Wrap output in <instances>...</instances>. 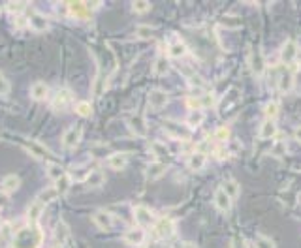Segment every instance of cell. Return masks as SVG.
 I'll use <instances>...</instances> for the list:
<instances>
[{"instance_id":"6da1fadb","label":"cell","mask_w":301,"mask_h":248,"mask_svg":"<svg viewBox=\"0 0 301 248\" xmlns=\"http://www.w3.org/2000/svg\"><path fill=\"white\" fill-rule=\"evenodd\" d=\"M43 242V231L38 226L17 229L12 241V248H40Z\"/></svg>"},{"instance_id":"7a4b0ae2","label":"cell","mask_w":301,"mask_h":248,"mask_svg":"<svg viewBox=\"0 0 301 248\" xmlns=\"http://www.w3.org/2000/svg\"><path fill=\"white\" fill-rule=\"evenodd\" d=\"M275 83H277V89L280 93H290L292 87H294V73L288 70V68H279L277 70V77H275Z\"/></svg>"},{"instance_id":"3957f363","label":"cell","mask_w":301,"mask_h":248,"mask_svg":"<svg viewBox=\"0 0 301 248\" xmlns=\"http://www.w3.org/2000/svg\"><path fill=\"white\" fill-rule=\"evenodd\" d=\"M153 231H155V235H157L158 239H170V237L173 235V231H175V224H173L172 218H166V216H162L160 220H157V222H155Z\"/></svg>"},{"instance_id":"277c9868","label":"cell","mask_w":301,"mask_h":248,"mask_svg":"<svg viewBox=\"0 0 301 248\" xmlns=\"http://www.w3.org/2000/svg\"><path fill=\"white\" fill-rule=\"evenodd\" d=\"M68 14L76 17V19H81V21H87L91 19L93 12L89 10L87 2H68Z\"/></svg>"},{"instance_id":"5b68a950","label":"cell","mask_w":301,"mask_h":248,"mask_svg":"<svg viewBox=\"0 0 301 248\" xmlns=\"http://www.w3.org/2000/svg\"><path fill=\"white\" fill-rule=\"evenodd\" d=\"M251 70L252 73L256 75V77H260V75H264L265 71V60H264V55H262V51L260 49H252L251 51Z\"/></svg>"},{"instance_id":"8992f818","label":"cell","mask_w":301,"mask_h":248,"mask_svg":"<svg viewBox=\"0 0 301 248\" xmlns=\"http://www.w3.org/2000/svg\"><path fill=\"white\" fill-rule=\"evenodd\" d=\"M93 222L100 227L102 231H111V227H113V216H111V213L102 211V209L93 214Z\"/></svg>"},{"instance_id":"52a82bcc","label":"cell","mask_w":301,"mask_h":248,"mask_svg":"<svg viewBox=\"0 0 301 248\" xmlns=\"http://www.w3.org/2000/svg\"><path fill=\"white\" fill-rule=\"evenodd\" d=\"M297 53H299V47H297V43L294 40H290L282 45V51H280V58H282V62L284 64H292L297 58Z\"/></svg>"},{"instance_id":"ba28073f","label":"cell","mask_w":301,"mask_h":248,"mask_svg":"<svg viewBox=\"0 0 301 248\" xmlns=\"http://www.w3.org/2000/svg\"><path fill=\"white\" fill-rule=\"evenodd\" d=\"M124 242L130 246H141L145 242V231L141 227H132L124 233Z\"/></svg>"},{"instance_id":"9c48e42d","label":"cell","mask_w":301,"mask_h":248,"mask_svg":"<svg viewBox=\"0 0 301 248\" xmlns=\"http://www.w3.org/2000/svg\"><path fill=\"white\" fill-rule=\"evenodd\" d=\"M79 137H81V128H68L62 135V147L64 149H76V145L79 143Z\"/></svg>"},{"instance_id":"30bf717a","label":"cell","mask_w":301,"mask_h":248,"mask_svg":"<svg viewBox=\"0 0 301 248\" xmlns=\"http://www.w3.org/2000/svg\"><path fill=\"white\" fill-rule=\"evenodd\" d=\"M134 218H136V222L141 227H147L155 222V216H153V213H150V209H147V207H143V205H139L134 209Z\"/></svg>"},{"instance_id":"8fae6325","label":"cell","mask_w":301,"mask_h":248,"mask_svg":"<svg viewBox=\"0 0 301 248\" xmlns=\"http://www.w3.org/2000/svg\"><path fill=\"white\" fill-rule=\"evenodd\" d=\"M215 207L220 213H228L230 207H232V199L222 188H216L215 190Z\"/></svg>"},{"instance_id":"7c38bea8","label":"cell","mask_w":301,"mask_h":248,"mask_svg":"<svg viewBox=\"0 0 301 248\" xmlns=\"http://www.w3.org/2000/svg\"><path fill=\"white\" fill-rule=\"evenodd\" d=\"M128 126L130 130L136 135H139V137H145V135H147V124H145L143 117H139V115H132V117H130Z\"/></svg>"},{"instance_id":"4fadbf2b","label":"cell","mask_w":301,"mask_h":248,"mask_svg":"<svg viewBox=\"0 0 301 248\" xmlns=\"http://www.w3.org/2000/svg\"><path fill=\"white\" fill-rule=\"evenodd\" d=\"M149 104L153 109H162V107L168 104V94L160 89H155L149 93Z\"/></svg>"},{"instance_id":"5bb4252c","label":"cell","mask_w":301,"mask_h":248,"mask_svg":"<svg viewBox=\"0 0 301 248\" xmlns=\"http://www.w3.org/2000/svg\"><path fill=\"white\" fill-rule=\"evenodd\" d=\"M29 27L32 30H36V32H45V30L49 29V23H47V19H45V15H42V14H30Z\"/></svg>"},{"instance_id":"9a60e30c","label":"cell","mask_w":301,"mask_h":248,"mask_svg":"<svg viewBox=\"0 0 301 248\" xmlns=\"http://www.w3.org/2000/svg\"><path fill=\"white\" fill-rule=\"evenodd\" d=\"M25 147H27V150H29V152L34 156V158H38V160H45V158H49V150L45 149L42 143L27 141V143H25Z\"/></svg>"},{"instance_id":"2e32d148","label":"cell","mask_w":301,"mask_h":248,"mask_svg":"<svg viewBox=\"0 0 301 248\" xmlns=\"http://www.w3.org/2000/svg\"><path fill=\"white\" fill-rule=\"evenodd\" d=\"M70 104H72V93H70L68 89L58 91L55 100H53V107H55V109H66Z\"/></svg>"},{"instance_id":"e0dca14e","label":"cell","mask_w":301,"mask_h":248,"mask_svg":"<svg viewBox=\"0 0 301 248\" xmlns=\"http://www.w3.org/2000/svg\"><path fill=\"white\" fill-rule=\"evenodd\" d=\"M43 209H45V205L43 203H40V201H34V203H30V207L27 209V218H29L30 226H36V222L40 220V216H42Z\"/></svg>"},{"instance_id":"ac0fdd59","label":"cell","mask_w":301,"mask_h":248,"mask_svg":"<svg viewBox=\"0 0 301 248\" xmlns=\"http://www.w3.org/2000/svg\"><path fill=\"white\" fill-rule=\"evenodd\" d=\"M126 163H128V156L124 154V152H115V154H111L108 158V166L115 171L124 170V168H126Z\"/></svg>"},{"instance_id":"d6986e66","label":"cell","mask_w":301,"mask_h":248,"mask_svg":"<svg viewBox=\"0 0 301 248\" xmlns=\"http://www.w3.org/2000/svg\"><path fill=\"white\" fill-rule=\"evenodd\" d=\"M85 183H87L89 188H100V186L106 183V177H104V173H102V171L94 170V171H89V173H87Z\"/></svg>"},{"instance_id":"ffe728a7","label":"cell","mask_w":301,"mask_h":248,"mask_svg":"<svg viewBox=\"0 0 301 248\" xmlns=\"http://www.w3.org/2000/svg\"><path fill=\"white\" fill-rule=\"evenodd\" d=\"M47 94H49V87L45 85L43 81H36L34 85L30 87V96L34 100H38V102L47 98Z\"/></svg>"},{"instance_id":"44dd1931","label":"cell","mask_w":301,"mask_h":248,"mask_svg":"<svg viewBox=\"0 0 301 248\" xmlns=\"http://www.w3.org/2000/svg\"><path fill=\"white\" fill-rule=\"evenodd\" d=\"M166 171V163L162 162H150L149 168H147V171H145V175H147V179H150V181H157V179H160L162 175H164Z\"/></svg>"},{"instance_id":"7402d4cb","label":"cell","mask_w":301,"mask_h":248,"mask_svg":"<svg viewBox=\"0 0 301 248\" xmlns=\"http://www.w3.org/2000/svg\"><path fill=\"white\" fill-rule=\"evenodd\" d=\"M275 135H277V122L265 119V122H262V126H260V137L262 139H271Z\"/></svg>"},{"instance_id":"603a6c76","label":"cell","mask_w":301,"mask_h":248,"mask_svg":"<svg viewBox=\"0 0 301 248\" xmlns=\"http://www.w3.org/2000/svg\"><path fill=\"white\" fill-rule=\"evenodd\" d=\"M19 185H21V179L17 177V175H6V177L2 179V192H6V194H12V192H15L17 188H19Z\"/></svg>"},{"instance_id":"cb8c5ba5","label":"cell","mask_w":301,"mask_h":248,"mask_svg":"<svg viewBox=\"0 0 301 248\" xmlns=\"http://www.w3.org/2000/svg\"><path fill=\"white\" fill-rule=\"evenodd\" d=\"M205 163H207V156L203 154V152H194V154L188 158V168L194 171L203 170Z\"/></svg>"},{"instance_id":"d4e9b609","label":"cell","mask_w":301,"mask_h":248,"mask_svg":"<svg viewBox=\"0 0 301 248\" xmlns=\"http://www.w3.org/2000/svg\"><path fill=\"white\" fill-rule=\"evenodd\" d=\"M57 198H58V194H57V190H55V186H51V188H45V190L40 192L38 201L43 203V205H49V203H53Z\"/></svg>"},{"instance_id":"484cf974","label":"cell","mask_w":301,"mask_h":248,"mask_svg":"<svg viewBox=\"0 0 301 248\" xmlns=\"http://www.w3.org/2000/svg\"><path fill=\"white\" fill-rule=\"evenodd\" d=\"M168 70H170L168 58H166L164 55L157 57V60H155V64H153V73H155V75H164Z\"/></svg>"},{"instance_id":"4316f807","label":"cell","mask_w":301,"mask_h":248,"mask_svg":"<svg viewBox=\"0 0 301 248\" xmlns=\"http://www.w3.org/2000/svg\"><path fill=\"white\" fill-rule=\"evenodd\" d=\"M70 185H72V179L68 175H62L58 181H55V190H57L58 196H66L68 190H70Z\"/></svg>"},{"instance_id":"83f0119b","label":"cell","mask_w":301,"mask_h":248,"mask_svg":"<svg viewBox=\"0 0 301 248\" xmlns=\"http://www.w3.org/2000/svg\"><path fill=\"white\" fill-rule=\"evenodd\" d=\"M168 55H170L172 58H181V57H185V55H187V47H185V43H181V42L172 43V45L168 47Z\"/></svg>"},{"instance_id":"f1b7e54d","label":"cell","mask_w":301,"mask_h":248,"mask_svg":"<svg viewBox=\"0 0 301 248\" xmlns=\"http://www.w3.org/2000/svg\"><path fill=\"white\" fill-rule=\"evenodd\" d=\"M220 188H222V190L228 194L230 199H234V198H237V196H239V185H237L234 179H228V181H224Z\"/></svg>"},{"instance_id":"f546056e","label":"cell","mask_w":301,"mask_h":248,"mask_svg":"<svg viewBox=\"0 0 301 248\" xmlns=\"http://www.w3.org/2000/svg\"><path fill=\"white\" fill-rule=\"evenodd\" d=\"M220 25L222 27H228V29H239L241 27V19L236 17V15H226L220 19Z\"/></svg>"},{"instance_id":"4dcf8cb0","label":"cell","mask_w":301,"mask_h":248,"mask_svg":"<svg viewBox=\"0 0 301 248\" xmlns=\"http://www.w3.org/2000/svg\"><path fill=\"white\" fill-rule=\"evenodd\" d=\"M76 113L79 115V117H91L93 115V107H91V104L89 102H79V104H76Z\"/></svg>"},{"instance_id":"1f68e13d","label":"cell","mask_w":301,"mask_h":248,"mask_svg":"<svg viewBox=\"0 0 301 248\" xmlns=\"http://www.w3.org/2000/svg\"><path fill=\"white\" fill-rule=\"evenodd\" d=\"M136 36L139 40H150L155 36V32H153V29H150L149 25H139L136 29Z\"/></svg>"},{"instance_id":"d6a6232c","label":"cell","mask_w":301,"mask_h":248,"mask_svg":"<svg viewBox=\"0 0 301 248\" xmlns=\"http://www.w3.org/2000/svg\"><path fill=\"white\" fill-rule=\"evenodd\" d=\"M47 175H49L53 181H58V179L64 175V170H62L58 163H49V166H47Z\"/></svg>"},{"instance_id":"836d02e7","label":"cell","mask_w":301,"mask_h":248,"mask_svg":"<svg viewBox=\"0 0 301 248\" xmlns=\"http://www.w3.org/2000/svg\"><path fill=\"white\" fill-rule=\"evenodd\" d=\"M277 115H279V104H277V102H269V104L265 106V117H267L269 121H275Z\"/></svg>"},{"instance_id":"e575fe53","label":"cell","mask_w":301,"mask_h":248,"mask_svg":"<svg viewBox=\"0 0 301 248\" xmlns=\"http://www.w3.org/2000/svg\"><path fill=\"white\" fill-rule=\"evenodd\" d=\"M254 246L256 248H275V242L271 239H267L264 235H256V239H254Z\"/></svg>"},{"instance_id":"d590c367","label":"cell","mask_w":301,"mask_h":248,"mask_svg":"<svg viewBox=\"0 0 301 248\" xmlns=\"http://www.w3.org/2000/svg\"><path fill=\"white\" fill-rule=\"evenodd\" d=\"M150 152L157 156H168V147L160 141H153L150 143Z\"/></svg>"},{"instance_id":"8d00e7d4","label":"cell","mask_w":301,"mask_h":248,"mask_svg":"<svg viewBox=\"0 0 301 248\" xmlns=\"http://www.w3.org/2000/svg\"><path fill=\"white\" fill-rule=\"evenodd\" d=\"M132 10L136 12V14H145V12H149L150 10V2H145V0H137L132 4Z\"/></svg>"},{"instance_id":"74e56055","label":"cell","mask_w":301,"mask_h":248,"mask_svg":"<svg viewBox=\"0 0 301 248\" xmlns=\"http://www.w3.org/2000/svg\"><path fill=\"white\" fill-rule=\"evenodd\" d=\"M201 121H203V115H201V111H192V113L188 115V124L190 126H200Z\"/></svg>"},{"instance_id":"f35d334b","label":"cell","mask_w":301,"mask_h":248,"mask_svg":"<svg viewBox=\"0 0 301 248\" xmlns=\"http://www.w3.org/2000/svg\"><path fill=\"white\" fill-rule=\"evenodd\" d=\"M200 102H201V107H211L215 104V96L211 93H203L200 96Z\"/></svg>"},{"instance_id":"ab89813d","label":"cell","mask_w":301,"mask_h":248,"mask_svg":"<svg viewBox=\"0 0 301 248\" xmlns=\"http://www.w3.org/2000/svg\"><path fill=\"white\" fill-rule=\"evenodd\" d=\"M57 239L60 242H64L66 239H68V227H66L64 224H58L57 226Z\"/></svg>"},{"instance_id":"60d3db41","label":"cell","mask_w":301,"mask_h":248,"mask_svg":"<svg viewBox=\"0 0 301 248\" xmlns=\"http://www.w3.org/2000/svg\"><path fill=\"white\" fill-rule=\"evenodd\" d=\"M187 106L192 109V111H200L201 109V102L200 98H194V96H190V98H187Z\"/></svg>"},{"instance_id":"b9f144b4","label":"cell","mask_w":301,"mask_h":248,"mask_svg":"<svg viewBox=\"0 0 301 248\" xmlns=\"http://www.w3.org/2000/svg\"><path fill=\"white\" fill-rule=\"evenodd\" d=\"M10 93V83H8V79L0 73V96H6Z\"/></svg>"},{"instance_id":"7bdbcfd3","label":"cell","mask_w":301,"mask_h":248,"mask_svg":"<svg viewBox=\"0 0 301 248\" xmlns=\"http://www.w3.org/2000/svg\"><path fill=\"white\" fill-rule=\"evenodd\" d=\"M230 135V130L228 128H218L215 132V139H218V141H226Z\"/></svg>"},{"instance_id":"ee69618b","label":"cell","mask_w":301,"mask_h":248,"mask_svg":"<svg viewBox=\"0 0 301 248\" xmlns=\"http://www.w3.org/2000/svg\"><path fill=\"white\" fill-rule=\"evenodd\" d=\"M8 12H12V14H21L23 10H25V4H12V2H10V4H8Z\"/></svg>"},{"instance_id":"f6af8a7d","label":"cell","mask_w":301,"mask_h":248,"mask_svg":"<svg viewBox=\"0 0 301 248\" xmlns=\"http://www.w3.org/2000/svg\"><path fill=\"white\" fill-rule=\"evenodd\" d=\"M273 152H275V154H277V156H280V154H282V152H286V145H284V143H282V141L277 143V145H275V149H273Z\"/></svg>"},{"instance_id":"bcb514c9","label":"cell","mask_w":301,"mask_h":248,"mask_svg":"<svg viewBox=\"0 0 301 248\" xmlns=\"http://www.w3.org/2000/svg\"><path fill=\"white\" fill-rule=\"evenodd\" d=\"M230 248H247V242H245L243 239H234L232 244H230Z\"/></svg>"},{"instance_id":"7dc6e473","label":"cell","mask_w":301,"mask_h":248,"mask_svg":"<svg viewBox=\"0 0 301 248\" xmlns=\"http://www.w3.org/2000/svg\"><path fill=\"white\" fill-rule=\"evenodd\" d=\"M10 203V198H8L6 192H0V207H6Z\"/></svg>"},{"instance_id":"c3c4849f","label":"cell","mask_w":301,"mask_h":248,"mask_svg":"<svg viewBox=\"0 0 301 248\" xmlns=\"http://www.w3.org/2000/svg\"><path fill=\"white\" fill-rule=\"evenodd\" d=\"M226 156H228V150L224 149V147H218V149H216V158L222 160V158H226Z\"/></svg>"},{"instance_id":"681fc988","label":"cell","mask_w":301,"mask_h":248,"mask_svg":"<svg viewBox=\"0 0 301 248\" xmlns=\"http://www.w3.org/2000/svg\"><path fill=\"white\" fill-rule=\"evenodd\" d=\"M294 137H295V139H297V141L301 143V126H297V128H295V132H294Z\"/></svg>"},{"instance_id":"f907efd6","label":"cell","mask_w":301,"mask_h":248,"mask_svg":"<svg viewBox=\"0 0 301 248\" xmlns=\"http://www.w3.org/2000/svg\"><path fill=\"white\" fill-rule=\"evenodd\" d=\"M179 248H198L196 244H192V242H185V244H181Z\"/></svg>"}]
</instances>
